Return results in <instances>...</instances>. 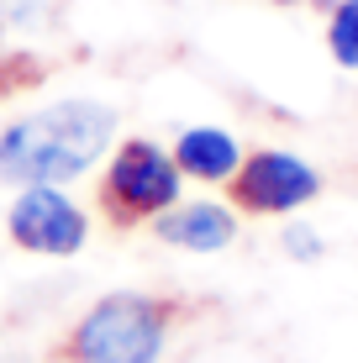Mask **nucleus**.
Returning a JSON list of instances; mask_svg holds the SVG:
<instances>
[{"label": "nucleus", "mask_w": 358, "mask_h": 363, "mask_svg": "<svg viewBox=\"0 0 358 363\" xmlns=\"http://www.w3.org/2000/svg\"><path fill=\"white\" fill-rule=\"evenodd\" d=\"M211 311L221 306L201 295L116 290L101 295L90 311H79L64 327V337L47 342L43 363H164L169 342Z\"/></svg>", "instance_id": "nucleus-1"}, {"label": "nucleus", "mask_w": 358, "mask_h": 363, "mask_svg": "<svg viewBox=\"0 0 358 363\" xmlns=\"http://www.w3.org/2000/svg\"><path fill=\"white\" fill-rule=\"evenodd\" d=\"M116 132V106L90 95H64L43 111H27L0 127V184H74L101 169Z\"/></svg>", "instance_id": "nucleus-2"}, {"label": "nucleus", "mask_w": 358, "mask_h": 363, "mask_svg": "<svg viewBox=\"0 0 358 363\" xmlns=\"http://www.w3.org/2000/svg\"><path fill=\"white\" fill-rule=\"evenodd\" d=\"M179 200H184V174L174 169L164 143H153V137L111 143V153L101 158V179H95V211L111 232H138Z\"/></svg>", "instance_id": "nucleus-3"}, {"label": "nucleus", "mask_w": 358, "mask_h": 363, "mask_svg": "<svg viewBox=\"0 0 358 363\" xmlns=\"http://www.w3.org/2000/svg\"><path fill=\"white\" fill-rule=\"evenodd\" d=\"M221 190H227V206L237 216H295L311 200H322L327 179L316 164H306L290 147H253V153H242L237 174Z\"/></svg>", "instance_id": "nucleus-4"}, {"label": "nucleus", "mask_w": 358, "mask_h": 363, "mask_svg": "<svg viewBox=\"0 0 358 363\" xmlns=\"http://www.w3.org/2000/svg\"><path fill=\"white\" fill-rule=\"evenodd\" d=\"M6 237L37 258H74L90 242V211L64 184H27L6 211Z\"/></svg>", "instance_id": "nucleus-5"}, {"label": "nucleus", "mask_w": 358, "mask_h": 363, "mask_svg": "<svg viewBox=\"0 0 358 363\" xmlns=\"http://www.w3.org/2000/svg\"><path fill=\"white\" fill-rule=\"evenodd\" d=\"M147 227H153V237L164 247H179V253H227L237 242L242 216L227 200H179L164 216H153Z\"/></svg>", "instance_id": "nucleus-6"}, {"label": "nucleus", "mask_w": 358, "mask_h": 363, "mask_svg": "<svg viewBox=\"0 0 358 363\" xmlns=\"http://www.w3.org/2000/svg\"><path fill=\"white\" fill-rule=\"evenodd\" d=\"M242 153H248V147H242L227 127H184L174 137V147H169L174 169L184 179H195V184H227L232 174H237Z\"/></svg>", "instance_id": "nucleus-7"}, {"label": "nucleus", "mask_w": 358, "mask_h": 363, "mask_svg": "<svg viewBox=\"0 0 358 363\" xmlns=\"http://www.w3.org/2000/svg\"><path fill=\"white\" fill-rule=\"evenodd\" d=\"M327 53L337 69H358V0L327 6Z\"/></svg>", "instance_id": "nucleus-8"}, {"label": "nucleus", "mask_w": 358, "mask_h": 363, "mask_svg": "<svg viewBox=\"0 0 358 363\" xmlns=\"http://www.w3.org/2000/svg\"><path fill=\"white\" fill-rule=\"evenodd\" d=\"M279 247H285L290 258H301V264H316V258L327 253L322 237H316L311 227H285V232H279Z\"/></svg>", "instance_id": "nucleus-9"}, {"label": "nucleus", "mask_w": 358, "mask_h": 363, "mask_svg": "<svg viewBox=\"0 0 358 363\" xmlns=\"http://www.w3.org/2000/svg\"><path fill=\"white\" fill-rule=\"evenodd\" d=\"M269 6H306V0H269Z\"/></svg>", "instance_id": "nucleus-10"}]
</instances>
